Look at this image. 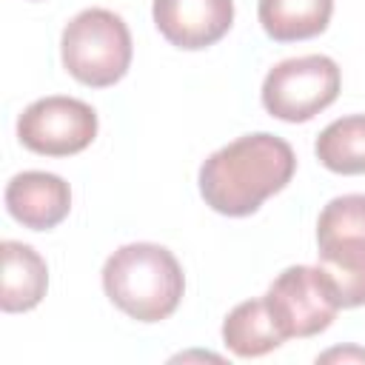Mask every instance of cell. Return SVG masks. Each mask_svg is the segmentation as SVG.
I'll return each instance as SVG.
<instances>
[{"mask_svg":"<svg viewBox=\"0 0 365 365\" xmlns=\"http://www.w3.org/2000/svg\"><path fill=\"white\" fill-rule=\"evenodd\" d=\"M294 168V148L282 137L268 131L245 134L200 165V194L217 214L248 217L291 182Z\"/></svg>","mask_w":365,"mask_h":365,"instance_id":"1","label":"cell"},{"mask_svg":"<svg viewBox=\"0 0 365 365\" xmlns=\"http://www.w3.org/2000/svg\"><path fill=\"white\" fill-rule=\"evenodd\" d=\"M259 23L277 43L317 37L328 29L334 0H259Z\"/></svg>","mask_w":365,"mask_h":365,"instance_id":"11","label":"cell"},{"mask_svg":"<svg viewBox=\"0 0 365 365\" xmlns=\"http://www.w3.org/2000/svg\"><path fill=\"white\" fill-rule=\"evenodd\" d=\"M222 342L237 356H262L285 342L265 297L240 302L222 322Z\"/></svg>","mask_w":365,"mask_h":365,"instance_id":"12","label":"cell"},{"mask_svg":"<svg viewBox=\"0 0 365 365\" xmlns=\"http://www.w3.org/2000/svg\"><path fill=\"white\" fill-rule=\"evenodd\" d=\"M339 66L325 54H305L277 63L262 80V106L285 123H305L339 94Z\"/></svg>","mask_w":365,"mask_h":365,"instance_id":"5","label":"cell"},{"mask_svg":"<svg viewBox=\"0 0 365 365\" xmlns=\"http://www.w3.org/2000/svg\"><path fill=\"white\" fill-rule=\"evenodd\" d=\"M314 151L334 174H365V114H348L328 123Z\"/></svg>","mask_w":365,"mask_h":365,"instance_id":"13","label":"cell"},{"mask_svg":"<svg viewBox=\"0 0 365 365\" xmlns=\"http://www.w3.org/2000/svg\"><path fill=\"white\" fill-rule=\"evenodd\" d=\"M339 356H342V359H351V356H354V359H365V351H328V354H322L319 359H339Z\"/></svg>","mask_w":365,"mask_h":365,"instance_id":"14","label":"cell"},{"mask_svg":"<svg viewBox=\"0 0 365 365\" xmlns=\"http://www.w3.org/2000/svg\"><path fill=\"white\" fill-rule=\"evenodd\" d=\"M265 302L285 334L291 336H314L325 331L336 311L339 299L328 279V274L319 265H291L285 268L268 288Z\"/></svg>","mask_w":365,"mask_h":365,"instance_id":"6","label":"cell"},{"mask_svg":"<svg viewBox=\"0 0 365 365\" xmlns=\"http://www.w3.org/2000/svg\"><path fill=\"white\" fill-rule=\"evenodd\" d=\"M17 137L34 154L68 157L97 137V111L77 97H43L17 117Z\"/></svg>","mask_w":365,"mask_h":365,"instance_id":"7","label":"cell"},{"mask_svg":"<svg viewBox=\"0 0 365 365\" xmlns=\"http://www.w3.org/2000/svg\"><path fill=\"white\" fill-rule=\"evenodd\" d=\"M317 254L339 308L365 305V194L334 197L319 211Z\"/></svg>","mask_w":365,"mask_h":365,"instance_id":"4","label":"cell"},{"mask_svg":"<svg viewBox=\"0 0 365 365\" xmlns=\"http://www.w3.org/2000/svg\"><path fill=\"white\" fill-rule=\"evenodd\" d=\"M154 26L185 51H197L222 40L234 23V0H154Z\"/></svg>","mask_w":365,"mask_h":365,"instance_id":"8","label":"cell"},{"mask_svg":"<svg viewBox=\"0 0 365 365\" xmlns=\"http://www.w3.org/2000/svg\"><path fill=\"white\" fill-rule=\"evenodd\" d=\"M60 57L66 71L83 86H114L131 66V31L114 11L86 9L66 23Z\"/></svg>","mask_w":365,"mask_h":365,"instance_id":"3","label":"cell"},{"mask_svg":"<svg viewBox=\"0 0 365 365\" xmlns=\"http://www.w3.org/2000/svg\"><path fill=\"white\" fill-rule=\"evenodd\" d=\"M3 259V288H0V308L6 314L31 311L40 305L48 288V268L46 259L26 242L6 240L0 245Z\"/></svg>","mask_w":365,"mask_h":365,"instance_id":"10","label":"cell"},{"mask_svg":"<svg viewBox=\"0 0 365 365\" xmlns=\"http://www.w3.org/2000/svg\"><path fill=\"white\" fill-rule=\"evenodd\" d=\"M6 208L26 228L48 231L68 217L71 188L57 174L23 171V174H14L6 185Z\"/></svg>","mask_w":365,"mask_h":365,"instance_id":"9","label":"cell"},{"mask_svg":"<svg viewBox=\"0 0 365 365\" xmlns=\"http://www.w3.org/2000/svg\"><path fill=\"white\" fill-rule=\"evenodd\" d=\"M103 291L131 319L160 322L177 311L185 277L168 248L157 242H128L106 259Z\"/></svg>","mask_w":365,"mask_h":365,"instance_id":"2","label":"cell"}]
</instances>
